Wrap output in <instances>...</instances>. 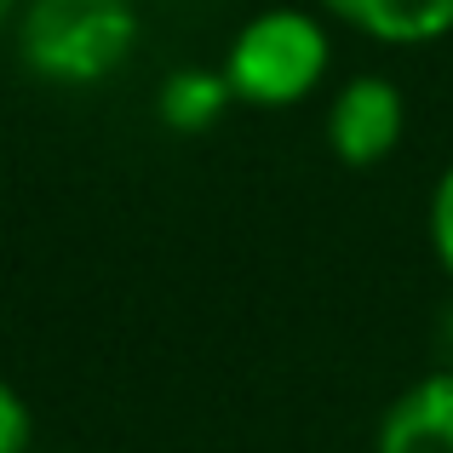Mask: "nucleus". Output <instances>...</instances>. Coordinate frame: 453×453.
I'll list each match as a JSON object with an SVG mask.
<instances>
[{
	"label": "nucleus",
	"mask_w": 453,
	"mask_h": 453,
	"mask_svg": "<svg viewBox=\"0 0 453 453\" xmlns=\"http://www.w3.org/2000/svg\"><path fill=\"white\" fill-rule=\"evenodd\" d=\"M310 6L373 46H436L453 35V0H310Z\"/></svg>",
	"instance_id": "nucleus-5"
},
{
	"label": "nucleus",
	"mask_w": 453,
	"mask_h": 453,
	"mask_svg": "<svg viewBox=\"0 0 453 453\" xmlns=\"http://www.w3.org/2000/svg\"><path fill=\"white\" fill-rule=\"evenodd\" d=\"M144 41L138 0H23L12 52L41 87L92 92L110 87Z\"/></svg>",
	"instance_id": "nucleus-1"
},
{
	"label": "nucleus",
	"mask_w": 453,
	"mask_h": 453,
	"mask_svg": "<svg viewBox=\"0 0 453 453\" xmlns=\"http://www.w3.org/2000/svg\"><path fill=\"white\" fill-rule=\"evenodd\" d=\"M321 138L327 155L350 173H373L408 138V92L396 75L385 69H362V75L339 81L327 92V110H321Z\"/></svg>",
	"instance_id": "nucleus-3"
},
{
	"label": "nucleus",
	"mask_w": 453,
	"mask_h": 453,
	"mask_svg": "<svg viewBox=\"0 0 453 453\" xmlns=\"http://www.w3.org/2000/svg\"><path fill=\"white\" fill-rule=\"evenodd\" d=\"M373 453H453V367L436 362L373 419Z\"/></svg>",
	"instance_id": "nucleus-4"
},
{
	"label": "nucleus",
	"mask_w": 453,
	"mask_h": 453,
	"mask_svg": "<svg viewBox=\"0 0 453 453\" xmlns=\"http://www.w3.org/2000/svg\"><path fill=\"white\" fill-rule=\"evenodd\" d=\"M219 69L242 110H299L333 69V29L316 6H265L230 35Z\"/></svg>",
	"instance_id": "nucleus-2"
},
{
	"label": "nucleus",
	"mask_w": 453,
	"mask_h": 453,
	"mask_svg": "<svg viewBox=\"0 0 453 453\" xmlns=\"http://www.w3.org/2000/svg\"><path fill=\"white\" fill-rule=\"evenodd\" d=\"M425 235H431L436 270L453 281V161L436 173V184H431V201H425Z\"/></svg>",
	"instance_id": "nucleus-7"
},
{
	"label": "nucleus",
	"mask_w": 453,
	"mask_h": 453,
	"mask_svg": "<svg viewBox=\"0 0 453 453\" xmlns=\"http://www.w3.org/2000/svg\"><path fill=\"white\" fill-rule=\"evenodd\" d=\"M23 0H0V41H12V23H18Z\"/></svg>",
	"instance_id": "nucleus-10"
},
{
	"label": "nucleus",
	"mask_w": 453,
	"mask_h": 453,
	"mask_svg": "<svg viewBox=\"0 0 453 453\" xmlns=\"http://www.w3.org/2000/svg\"><path fill=\"white\" fill-rule=\"evenodd\" d=\"M436 350H442V367H453V304L442 310V327H436Z\"/></svg>",
	"instance_id": "nucleus-9"
},
{
	"label": "nucleus",
	"mask_w": 453,
	"mask_h": 453,
	"mask_svg": "<svg viewBox=\"0 0 453 453\" xmlns=\"http://www.w3.org/2000/svg\"><path fill=\"white\" fill-rule=\"evenodd\" d=\"M235 110V92L224 81V69H201V64H184V69H166L161 87H155V121L178 138H201Z\"/></svg>",
	"instance_id": "nucleus-6"
},
{
	"label": "nucleus",
	"mask_w": 453,
	"mask_h": 453,
	"mask_svg": "<svg viewBox=\"0 0 453 453\" xmlns=\"http://www.w3.org/2000/svg\"><path fill=\"white\" fill-rule=\"evenodd\" d=\"M0 453H35V408L6 373H0Z\"/></svg>",
	"instance_id": "nucleus-8"
}]
</instances>
